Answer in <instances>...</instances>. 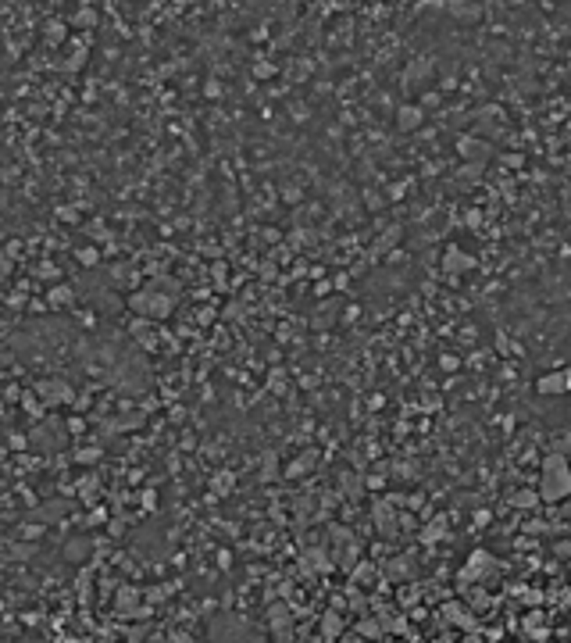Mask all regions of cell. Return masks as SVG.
<instances>
[{"instance_id": "obj_4", "label": "cell", "mask_w": 571, "mask_h": 643, "mask_svg": "<svg viewBox=\"0 0 571 643\" xmlns=\"http://www.w3.org/2000/svg\"><path fill=\"white\" fill-rule=\"evenodd\" d=\"M40 393H43V397L46 401H68L71 397V390H68V383H40Z\"/></svg>"}, {"instance_id": "obj_10", "label": "cell", "mask_w": 571, "mask_h": 643, "mask_svg": "<svg viewBox=\"0 0 571 643\" xmlns=\"http://www.w3.org/2000/svg\"><path fill=\"white\" fill-rule=\"evenodd\" d=\"M51 301H54V304H68V301H71V290H68V286L51 290Z\"/></svg>"}, {"instance_id": "obj_12", "label": "cell", "mask_w": 571, "mask_h": 643, "mask_svg": "<svg viewBox=\"0 0 571 643\" xmlns=\"http://www.w3.org/2000/svg\"><path fill=\"white\" fill-rule=\"evenodd\" d=\"M79 261H86V265H93V261H96V254H93V251H79Z\"/></svg>"}, {"instance_id": "obj_7", "label": "cell", "mask_w": 571, "mask_h": 643, "mask_svg": "<svg viewBox=\"0 0 571 643\" xmlns=\"http://www.w3.org/2000/svg\"><path fill=\"white\" fill-rule=\"evenodd\" d=\"M86 551H90V543H86V540H76V543H68V547H65V554H68L71 561H83L79 554H86Z\"/></svg>"}, {"instance_id": "obj_6", "label": "cell", "mask_w": 571, "mask_h": 643, "mask_svg": "<svg viewBox=\"0 0 571 643\" xmlns=\"http://www.w3.org/2000/svg\"><path fill=\"white\" fill-rule=\"evenodd\" d=\"M539 501V493H532V490H518V493H511V504L514 508H532Z\"/></svg>"}, {"instance_id": "obj_3", "label": "cell", "mask_w": 571, "mask_h": 643, "mask_svg": "<svg viewBox=\"0 0 571 643\" xmlns=\"http://www.w3.org/2000/svg\"><path fill=\"white\" fill-rule=\"evenodd\" d=\"M564 390H568V379H564V372L539 376V393H564Z\"/></svg>"}, {"instance_id": "obj_2", "label": "cell", "mask_w": 571, "mask_h": 643, "mask_svg": "<svg viewBox=\"0 0 571 643\" xmlns=\"http://www.w3.org/2000/svg\"><path fill=\"white\" fill-rule=\"evenodd\" d=\"M133 311L164 318V315L171 311V301H168V297H161V293H154V290H143V293H136V297H133Z\"/></svg>"}, {"instance_id": "obj_8", "label": "cell", "mask_w": 571, "mask_h": 643, "mask_svg": "<svg viewBox=\"0 0 571 643\" xmlns=\"http://www.w3.org/2000/svg\"><path fill=\"white\" fill-rule=\"evenodd\" d=\"M450 11H454V18H461V22H475V18H479V11H482V8H464V4H461V8H457V4H454V8H450Z\"/></svg>"}, {"instance_id": "obj_1", "label": "cell", "mask_w": 571, "mask_h": 643, "mask_svg": "<svg viewBox=\"0 0 571 643\" xmlns=\"http://www.w3.org/2000/svg\"><path fill=\"white\" fill-rule=\"evenodd\" d=\"M539 501L557 504L564 497H571V465L561 454H550L543 461V476H539Z\"/></svg>"}, {"instance_id": "obj_11", "label": "cell", "mask_w": 571, "mask_h": 643, "mask_svg": "<svg viewBox=\"0 0 571 643\" xmlns=\"http://www.w3.org/2000/svg\"><path fill=\"white\" fill-rule=\"evenodd\" d=\"M101 458V451H79V461H96Z\"/></svg>"}, {"instance_id": "obj_9", "label": "cell", "mask_w": 571, "mask_h": 643, "mask_svg": "<svg viewBox=\"0 0 571 643\" xmlns=\"http://www.w3.org/2000/svg\"><path fill=\"white\" fill-rule=\"evenodd\" d=\"M471 261L464 258V254H457V251H450V254H446V268H468Z\"/></svg>"}, {"instance_id": "obj_5", "label": "cell", "mask_w": 571, "mask_h": 643, "mask_svg": "<svg viewBox=\"0 0 571 643\" xmlns=\"http://www.w3.org/2000/svg\"><path fill=\"white\" fill-rule=\"evenodd\" d=\"M418 122H421V111L418 108H400V115H396V126H400V129H414Z\"/></svg>"}]
</instances>
